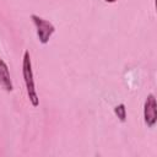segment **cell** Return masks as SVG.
I'll list each match as a JSON object with an SVG mask.
<instances>
[{
    "label": "cell",
    "mask_w": 157,
    "mask_h": 157,
    "mask_svg": "<svg viewBox=\"0 0 157 157\" xmlns=\"http://www.w3.org/2000/svg\"><path fill=\"white\" fill-rule=\"evenodd\" d=\"M22 75H23V81L27 91L28 99L33 107H38L39 104V98L36 91V85H34V78H33V71H32V61H31V55L29 52L26 50L23 53V59H22Z\"/></svg>",
    "instance_id": "obj_1"
},
{
    "label": "cell",
    "mask_w": 157,
    "mask_h": 157,
    "mask_svg": "<svg viewBox=\"0 0 157 157\" xmlns=\"http://www.w3.org/2000/svg\"><path fill=\"white\" fill-rule=\"evenodd\" d=\"M31 20L33 22V25L36 26V31H37V36H38V40L42 44H47L52 37V34L55 32V27L52 22L42 18L38 15H31Z\"/></svg>",
    "instance_id": "obj_2"
},
{
    "label": "cell",
    "mask_w": 157,
    "mask_h": 157,
    "mask_svg": "<svg viewBox=\"0 0 157 157\" xmlns=\"http://www.w3.org/2000/svg\"><path fill=\"white\" fill-rule=\"evenodd\" d=\"M144 120L148 128H153L157 120V103L152 93H150L144 104Z\"/></svg>",
    "instance_id": "obj_3"
},
{
    "label": "cell",
    "mask_w": 157,
    "mask_h": 157,
    "mask_svg": "<svg viewBox=\"0 0 157 157\" xmlns=\"http://www.w3.org/2000/svg\"><path fill=\"white\" fill-rule=\"evenodd\" d=\"M0 86L7 92H11L13 90L9 67H7L6 63L2 59H0Z\"/></svg>",
    "instance_id": "obj_4"
},
{
    "label": "cell",
    "mask_w": 157,
    "mask_h": 157,
    "mask_svg": "<svg viewBox=\"0 0 157 157\" xmlns=\"http://www.w3.org/2000/svg\"><path fill=\"white\" fill-rule=\"evenodd\" d=\"M114 113H115V115L119 118L120 121L124 123V121L126 120V108H125V104H124V103L118 104V105L114 108Z\"/></svg>",
    "instance_id": "obj_5"
},
{
    "label": "cell",
    "mask_w": 157,
    "mask_h": 157,
    "mask_svg": "<svg viewBox=\"0 0 157 157\" xmlns=\"http://www.w3.org/2000/svg\"><path fill=\"white\" fill-rule=\"evenodd\" d=\"M104 1H105V2H110V4H112V2H115L117 0H104Z\"/></svg>",
    "instance_id": "obj_6"
}]
</instances>
